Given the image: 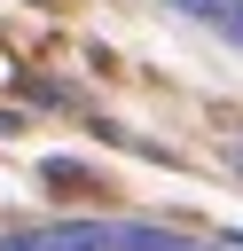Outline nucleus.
I'll return each instance as SVG.
<instances>
[{
  "instance_id": "1",
  "label": "nucleus",
  "mask_w": 243,
  "mask_h": 251,
  "mask_svg": "<svg viewBox=\"0 0 243 251\" xmlns=\"http://www.w3.org/2000/svg\"><path fill=\"white\" fill-rule=\"evenodd\" d=\"M133 8H149V16H157L172 39H188L196 55L243 71V0H133Z\"/></svg>"
}]
</instances>
